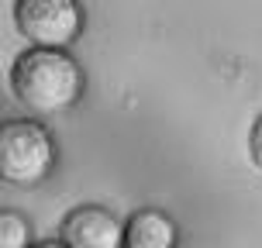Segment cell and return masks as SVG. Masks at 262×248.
I'll return each instance as SVG.
<instances>
[{
	"mask_svg": "<svg viewBox=\"0 0 262 248\" xmlns=\"http://www.w3.org/2000/svg\"><path fill=\"white\" fill-rule=\"evenodd\" d=\"M83 65L69 52L28 49L11 69L14 97L35 114H62L83 97Z\"/></svg>",
	"mask_w": 262,
	"mask_h": 248,
	"instance_id": "6da1fadb",
	"label": "cell"
},
{
	"mask_svg": "<svg viewBox=\"0 0 262 248\" xmlns=\"http://www.w3.org/2000/svg\"><path fill=\"white\" fill-rule=\"evenodd\" d=\"M55 138L38 121L0 124V179L11 186H38L55 169Z\"/></svg>",
	"mask_w": 262,
	"mask_h": 248,
	"instance_id": "7a4b0ae2",
	"label": "cell"
},
{
	"mask_svg": "<svg viewBox=\"0 0 262 248\" xmlns=\"http://www.w3.org/2000/svg\"><path fill=\"white\" fill-rule=\"evenodd\" d=\"M17 28L35 49L62 52L83 31V7L76 0H17L14 4Z\"/></svg>",
	"mask_w": 262,
	"mask_h": 248,
	"instance_id": "3957f363",
	"label": "cell"
},
{
	"mask_svg": "<svg viewBox=\"0 0 262 248\" xmlns=\"http://www.w3.org/2000/svg\"><path fill=\"white\" fill-rule=\"evenodd\" d=\"M59 241L66 248H124V224L107 207L83 204L62 217Z\"/></svg>",
	"mask_w": 262,
	"mask_h": 248,
	"instance_id": "277c9868",
	"label": "cell"
},
{
	"mask_svg": "<svg viewBox=\"0 0 262 248\" xmlns=\"http://www.w3.org/2000/svg\"><path fill=\"white\" fill-rule=\"evenodd\" d=\"M180 231L169 214L156 207L135 210L124 224V248H176Z\"/></svg>",
	"mask_w": 262,
	"mask_h": 248,
	"instance_id": "5b68a950",
	"label": "cell"
},
{
	"mask_svg": "<svg viewBox=\"0 0 262 248\" xmlns=\"http://www.w3.org/2000/svg\"><path fill=\"white\" fill-rule=\"evenodd\" d=\"M31 224L17 210H0V248H31Z\"/></svg>",
	"mask_w": 262,
	"mask_h": 248,
	"instance_id": "8992f818",
	"label": "cell"
},
{
	"mask_svg": "<svg viewBox=\"0 0 262 248\" xmlns=\"http://www.w3.org/2000/svg\"><path fill=\"white\" fill-rule=\"evenodd\" d=\"M249 155L252 162L262 169V114L255 118V124H252V134H249Z\"/></svg>",
	"mask_w": 262,
	"mask_h": 248,
	"instance_id": "52a82bcc",
	"label": "cell"
},
{
	"mask_svg": "<svg viewBox=\"0 0 262 248\" xmlns=\"http://www.w3.org/2000/svg\"><path fill=\"white\" fill-rule=\"evenodd\" d=\"M31 248H66V245H62V241H35Z\"/></svg>",
	"mask_w": 262,
	"mask_h": 248,
	"instance_id": "ba28073f",
	"label": "cell"
}]
</instances>
